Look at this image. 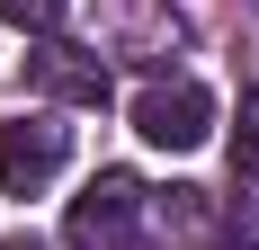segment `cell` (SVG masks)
I'll list each match as a JSON object with an SVG mask.
<instances>
[{
    "mask_svg": "<svg viewBox=\"0 0 259 250\" xmlns=\"http://www.w3.org/2000/svg\"><path fill=\"white\" fill-rule=\"evenodd\" d=\"M134 224H143V179H134V170H99L72 197V215H63V232H72L80 250H125Z\"/></svg>",
    "mask_w": 259,
    "mask_h": 250,
    "instance_id": "obj_1",
    "label": "cell"
},
{
    "mask_svg": "<svg viewBox=\"0 0 259 250\" xmlns=\"http://www.w3.org/2000/svg\"><path fill=\"white\" fill-rule=\"evenodd\" d=\"M134 134L152 152H197L214 134V99L197 90V80H152L143 99H134Z\"/></svg>",
    "mask_w": 259,
    "mask_h": 250,
    "instance_id": "obj_2",
    "label": "cell"
},
{
    "mask_svg": "<svg viewBox=\"0 0 259 250\" xmlns=\"http://www.w3.org/2000/svg\"><path fill=\"white\" fill-rule=\"evenodd\" d=\"M63 161H72V125H54V116H9L0 125V188L9 197H36Z\"/></svg>",
    "mask_w": 259,
    "mask_h": 250,
    "instance_id": "obj_3",
    "label": "cell"
},
{
    "mask_svg": "<svg viewBox=\"0 0 259 250\" xmlns=\"http://www.w3.org/2000/svg\"><path fill=\"white\" fill-rule=\"evenodd\" d=\"M27 80H36L45 99H63V107H107V63L80 54V45H45L27 63Z\"/></svg>",
    "mask_w": 259,
    "mask_h": 250,
    "instance_id": "obj_4",
    "label": "cell"
},
{
    "mask_svg": "<svg viewBox=\"0 0 259 250\" xmlns=\"http://www.w3.org/2000/svg\"><path fill=\"white\" fill-rule=\"evenodd\" d=\"M233 170L259 179V90H241V116H233Z\"/></svg>",
    "mask_w": 259,
    "mask_h": 250,
    "instance_id": "obj_5",
    "label": "cell"
},
{
    "mask_svg": "<svg viewBox=\"0 0 259 250\" xmlns=\"http://www.w3.org/2000/svg\"><path fill=\"white\" fill-rule=\"evenodd\" d=\"M0 18L27 27V36H54V27L72 18V0H0Z\"/></svg>",
    "mask_w": 259,
    "mask_h": 250,
    "instance_id": "obj_6",
    "label": "cell"
},
{
    "mask_svg": "<svg viewBox=\"0 0 259 250\" xmlns=\"http://www.w3.org/2000/svg\"><path fill=\"white\" fill-rule=\"evenodd\" d=\"M224 250H259V205H250V215H241V232H233V241H224Z\"/></svg>",
    "mask_w": 259,
    "mask_h": 250,
    "instance_id": "obj_7",
    "label": "cell"
}]
</instances>
